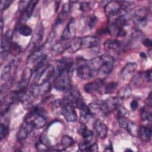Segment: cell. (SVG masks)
Instances as JSON below:
<instances>
[{"label":"cell","mask_w":152,"mask_h":152,"mask_svg":"<svg viewBox=\"0 0 152 152\" xmlns=\"http://www.w3.org/2000/svg\"><path fill=\"white\" fill-rule=\"evenodd\" d=\"M12 65L11 64H9L7 65H5L3 67L1 72V79H7L8 78V76L10 74L11 69Z\"/></svg>","instance_id":"cell-37"},{"label":"cell","mask_w":152,"mask_h":152,"mask_svg":"<svg viewBox=\"0 0 152 152\" xmlns=\"http://www.w3.org/2000/svg\"><path fill=\"white\" fill-rule=\"evenodd\" d=\"M97 22V18L96 16H91L88 18L87 21V24L90 29H92L96 24Z\"/></svg>","instance_id":"cell-40"},{"label":"cell","mask_w":152,"mask_h":152,"mask_svg":"<svg viewBox=\"0 0 152 152\" xmlns=\"http://www.w3.org/2000/svg\"><path fill=\"white\" fill-rule=\"evenodd\" d=\"M117 87H118V83L115 81H112V82H110L109 83L104 84L101 92H102L104 94H110L113 93L115 91V90H116Z\"/></svg>","instance_id":"cell-29"},{"label":"cell","mask_w":152,"mask_h":152,"mask_svg":"<svg viewBox=\"0 0 152 152\" xmlns=\"http://www.w3.org/2000/svg\"><path fill=\"white\" fill-rule=\"evenodd\" d=\"M75 104L76 106V107L81 110L82 112H85V111H88V106H87L85 103V102H84V100L80 97V99H78L76 102L75 103Z\"/></svg>","instance_id":"cell-36"},{"label":"cell","mask_w":152,"mask_h":152,"mask_svg":"<svg viewBox=\"0 0 152 152\" xmlns=\"http://www.w3.org/2000/svg\"><path fill=\"white\" fill-rule=\"evenodd\" d=\"M106 50H117L121 48V42L117 39H108L103 44Z\"/></svg>","instance_id":"cell-24"},{"label":"cell","mask_w":152,"mask_h":152,"mask_svg":"<svg viewBox=\"0 0 152 152\" xmlns=\"http://www.w3.org/2000/svg\"><path fill=\"white\" fill-rule=\"evenodd\" d=\"M79 132L83 136L84 141L90 143L93 140V132L91 130L88 129L86 127V125L81 124V126L79 128Z\"/></svg>","instance_id":"cell-23"},{"label":"cell","mask_w":152,"mask_h":152,"mask_svg":"<svg viewBox=\"0 0 152 152\" xmlns=\"http://www.w3.org/2000/svg\"><path fill=\"white\" fill-rule=\"evenodd\" d=\"M134 15L137 22L142 27H144L147 24L148 10L143 6L137 7L134 11Z\"/></svg>","instance_id":"cell-4"},{"label":"cell","mask_w":152,"mask_h":152,"mask_svg":"<svg viewBox=\"0 0 152 152\" xmlns=\"http://www.w3.org/2000/svg\"><path fill=\"white\" fill-rule=\"evenodd\" d=\"M93 127L99 137L102 139L106 138L107 134L108 129L104 123L99 120H96L94 123Z\"/></svg>","instance_id":"cell-19"},{"label":"cell","mask_w":152,"mask_h":152,"mask_svg":"<svg viewBox=\"0 0 152 152\" xmlns=\"http://www.w3.org/2000/svg\"><path fill=\"white\" fill-rule=\"evenodd\" d=\"M10 37L7 35H4L1 39V55L2 58H5L10 52L11 45Z\"/></svg>","instance_id":"cell-16"},{"label":"cell","mask_w":152,"mask_h":152,"mask_svg":"<svg viewBox=\"0 0 152 152\" xmlns=\"http://www.w3.org/2000/svg\"><path fill=\"white\" fill-rule=\"evenodd\" d=\"M76 25L75 21L74 18H71L68 23L67 26L64 30L61 35V40L64 41L72 39L75 35Z\"/></svg>","instance_id":"cell-10"},{"label":"cell","mask_w":152,"mask_h":152,"mask_svg":"<svg viewBox=\"0 0 152 152\" xmlns=\"http://www.w3.org/2000/svg\"><path fill=\"white\" fill-rule=\"evenodd\" d=\"M19 33L24 36H30L32 34V29L27 25H22L18 28Z\"/></svg>","instance_id":"cell-33"},{"label":"cell","mask_w":152,"mask_h":152,"mask_svg":"<svg viewBox=\"0 0 152 152\" xmlns=\"http://www.w3.org/2000/svg\"><path fill=\"white\" fill-rule=\"evenodd\" d=\"M142 43L144 45V46H145L146 48H151L152 46V42L151 41V40L148 38H146L145 39H144L143 42H142Z\"/></svg>","instance_id":"cell-48"},{"label":"cell","mask_w":152,"mask_h":152,"mask_svg":"<svg viewBox=\"0 0 152 152\" xmlns=\"http://www.w3.org/2000/svg\"><path fill=\"white\" fill-rule=\"evenodd\" d=\"M123 100L120 99L118 97H111L107 99L105 102V104H106L109 111L116 109L117 107L121 106Z\"/></svg>","instance_id":"cell-22"},{"label":"cell","mask_w":152,"mask_h":152,"mask_svg":"<svg viewBox=\"0 0 152 152\" xmlns=\"http://www.w3.org/2000/svg\"><path fill=\"white\" fill-rule=\"evenodd\" d=\"M50 89V84L49 81L34 86L31 90V94L34 97L46 94Z\"/></svg>","instance_id":"cell-14"},{"label":"cell","mask_w":152,"mask_h":152,"mask_svg":"<svg viewBox=\"0 0 152 152\" xmlns=\"http://www.w3.org/2000/svg\"><path fill=\"white\" fill-rule=\"evenodd\" d=\"M74 142V140L71 137L67 135H64L61 140V145L64 148H68L72 145Z\"/></svg>","instance_id":"cell-32"},{"label":"cell","mask_w":152,"mask_h":152,"mask_svg":"<svg viewBox=\"0 0 152 152\" xmlns=\"http://www.w3.org/2000/svg\"><path fill=\"white\" fill-rule=\"evenodd\" d=\"M39 141L43 144L45 146H46L48 148H50V147L51 146V143H50V141L49 139V138L45 134H42L41 135V136L39 138Z\"/></svg>","instance_id":"cell-39"},{"label":"cell","mask_w":152,"mask_h":152,"mask_svg":"<svg viewBox=\"0 0 152 152\" xmlns=\"http://www.w3.org/2000/svg\"><path fill=\"white\" fill-rule=\"evenodd\" d=\"M21 52V46L15 42H12L10 48V52L12 55L16 56L18 55Z\"/></svg>","instance_id":"cell-34"},{"label":"cell","mask_w":152,"mask_h":152,"mask_svg":"<svg viewBox=\"0 0 152 152\" xmlns=\"http://www.w3.org/2000/svg\"><path fill=\"white\" fill-rule=\"evenodd\" d=\"M80 8L83 11H87L91 9V2H81L80 4Z\"/></svg>","instance_id":"cell-41"},{"label":"cell","mask_w":152,"mask_h":152,"mask_svg":"<svg viewBox=\"0 0 152 152\" xmlns=\"http://www.w3.org/2000/svg\"><path fill=\"white\" fill-rule=\"evenodd\" d=\"M67 43H65L61 41H58L55 43L52 47V52L54 55H59L66 50Z\"/></svg>","instance_id":"cell-26"},{"label":"cell","mask_w":152,"mask_h":152,"mask_svg":"<svg viewBox=\"0 0 152 152\" xmlns=\"http://www.w3.org/2000/svg\"><path fill=\"white\" fill-rule=\"evenodd\" d=\"M62 115L65 119L69 122H75L77 120V114L73 105L65 103L62 106Z\"/></svg>","instance_id":"cell-5"},{"label":"cell","mask_w":152,"mask_h":152,"mask_svg":"<svg viewBox=\"0 0 152 152\" xmlns=\"http://www.w3.org/2000/svg\"><path fill=\"white\" fill-rule=\"evenodd\" d=\"M140 57L142 58H146L147 56H146V54H145L144 52H141V53H140Z\"/></svg>","instance_id":"cell-50"},{"label":"cell","mask_w":152,"mask_h":152,"mask_svg":"<svg viewBox=\"0 0 152 152\" xmlns=\"http://www.w3.org/2000/svg\"><path fill=\"white\" fill-rule=\"evenodd\" d=\"M130 107L132 110H135L138 107V101L136 100H133L130 103Z\"/></svg>","instance_id":"cell-49"},{"label":"cell","mask_w":152,"mask_h":152,"mask_svg":"<svg viewBox=\"0 0 152 152\" xmlns=\"http://www.w3.org/2000/svg\"><path fill=\"white\" fill-rule=\"evenodd\" d=\"M100 39L95 36H86L81 38L82 47L90 48H94L100 43Z\"/></svg>","instance_id":"cell-18"},{"label":"cell","mask_w":152,"mask_h":152,"mask_svg":"<svg viewBox=\"0 0 152 152\" xmlns=\"http://www.w3.org/2000/svg\"><path fill=\"white\" fill-rule=\"evenodd\" d=\"M9 129L8 126L4 124H1L0 125V137L1 139L2 140L5 138L7 135L8 134Z\"/></svg>","instance_id":"cell-38"},{"label":"cell","mask_w":152,"mask_h":152,"mask_svg":"<svg viewBox=\"0 0 152 152\" xmlns=\"http://www.w3.org/2000/svg\"><path fill=\"white\" fill-rule=\"evenodd\" d=\"M131 94H132V90L131 87L129 86H125V87H121L119 90L117 94L118 97L124 100L125 99H126L130 97Z\"/></svg>","instance_id":"cell-28"},{"label":"cell","mask_w":152,"mask_h":152,"mask_svg":"<svg viewBox=\"0 0 152 152\" xmlns=\"http://www.w3.org/2000/svg\"><path fill=\"white\" fill-rule=\"evenodd\" d=\"M81 97V94L79 90L75 87H71L68 90L66 91L64 99L66 103H74Z\"/></svg>","instance_id":"cell-15"},{"label":"cell","mask_w":152,"mask_h":152,"mask_svg":"<svg viewBox=\"0 0 152 152\" xmlns=\"http://www.w3.org/2000/svg\"><path fill=\"white\" fill-rule=\"evenodd\" d=\"M30 1H21L19 3V10L24 11L27 7Z\"/></svg>","instance_id":"cell-45"},{"label":"cell","mask_w":152,"mask_h":152,"mask_svg":"<svg viewBox=\"0 0 152 152\" xmlns=\"http://www.w3.org/2000/svg\"><path fill=\"white\" fill-rule=\"evenodd\" d=\"M1 29H2V28H3V21H2V18H1Z\"/></svg>","instance_id":"cell-52"},{"label":"cell","mask_w":152,"mask_h":152,"mask_svg":"<svg viewBox=\"0 0 152 152\" xmlns=\"http://www.w3.org/2000/svg\"><path fill=\"white\" fill-rule=\"evenodd\" d=\"M148 102H149V104H150V105H151V93H150V94H149V96H148Z\"/></svg>","instance_id":"cell-51"},{"label":"cell","mask_w":152,"mask_h":152,"mask_svg":"<svg viewBox=\"0 0 152 152\" xmlns=\"http://www.w3.org/2000/svg\"><path fill=\"white\" fill-rule=\"evenodd\" d=\"M55 70L53 66L51 65H47L41 69L40 72L38 73V76L36 77V81L38 84L48 82L49 80L53 75Z\"/></svg>","instance_id":"cell-8"},{"label":"cell","mask_w":152,"mask_h":152,"mask_svg":"<svg viewBox=\"0 0 152 152\" xmlns=\"http://www.w3.org/2000/svg\"><path fill=\"white\" fill-rule=\"evenodd\" d=\"M103 59V64L97 72V74L101 76H107L110 74L113 69L114 59L108 54L102 55Z\"/></svg>","instance_id":"cell-3"},{"label":"cell","mask_w":152,"mask_h":152,"mask_svg":"<svg viewBox=\"0 0 152 152\" xmlns=\"http://www.w3.org/2000/svg\"><path fill=\"white\" fill-rule=\"evenodd\" d=\"M64 104V102L61 100H55L54 102H53L52 103V108L53 109H56L59 107H62L63 106V104Z\"/></svg>","instance_id":"cell-44"},{"label":"cell","mask_w":152,"mask_h":152,"mask_svg":"<svg viewBox=\"0 0 152 152\" xmlns=\"http://www.w3.org/2000/svg\"><path fill=\"white\" fill-rule=\"evenodd\" d=\"M70 72L65 69L59 72L54 80L53 86L59 91H67L71 87Z\"/></svg>","instance_id":"cell-1"},{"label":"cell","mask_w":152,"mask_h":152,"mask_svg":"<svg viewBox=\"0 0 152 152\" xmlns=\"http://www.w3.org/2000/svg\"><path fill=\"white\" fill-rule=\"evenodd\" d=\"M38 2H39L38 1H34V0L30 1V2H29L27 7L26 8V10L24 11V14L21 18L24 21H26L27 19H28L31 16L33 10L34 9L36 4Z\"/></svg>","instance_id":"cell-25"},{"label":"cell","mask_w":152,"mask_h":152,"mask_svg":"<svg viewBox=\"0 0 152 152\" xmlns=\"http://www.w3.org/2000/svg\"><path fill=\"white\" fill-rule=\"evenodd\" d=\"M104 84L103 80L101 78L96 79L93 81L89 82L84 86V91L89 94H94L102 91V88Z\"/></svg>","instance_id":"cell-9"},{"label":"cell","mask_w":152,"mask_h":152,"mask_svg":"<svg viewBox=\"0 0 152 152\" xmlns=\"http://www.w3.org/2000/svg\"><path fill=\"white\" fill-rule=\"evenodd\" d=\"M143 79V72H139L132 78V80L131 81V84L134 87L140 86L142 84Z\"/></svg>","instance_id":"cell-30"},{"label":"cell","mask_w":152,"mask_h":152,"mask_svg":"<svg viewBox=\"0 0 152 152\" xmlns=\"http://www.w3.org/2000/svg\"><path fill=\"white\" fill-rule=\"evenodd\" d=\"M140 117L143 121L150 122L152 118L151 110L148 109L147 107H143L140 111Z\"/></svg>","instance_id":"cell-31"},{"label":"cell","mask_w":152,"mask_h":152,"mask_svg":"<svg viewBox=\"0 0 152 152\" xmlns=\"http://www.w3.org/2000/svg\"><path fill=\"white\" fill-rule=\"evenodd\" d=\"M143 77L146 82L150 83L151 81V69H148L143 72Z\"/></svg>","instance_id":"cell-42"},{"label":"cell","mask_w":152,"mask_h":152,"mask_svg":"<svg viewBox=\"0 0 152 152\" xmlns=\"http://www.w3.org/2000/svg\"><path fill=\"white\" fill-rule=\"evenodd\" d=\"M77 74L78 77L83 80L90 79L96 75L91 68L88 62L83 59H80L77 61Z\"/></svg>","instance_id":"cell-2"},{"label":"cell","mask_w":152,"mask_h":152,"mask_svg":"<svg viewBox=\"0 0 152 152\" xmlns=\"http://www.w3.org/2000/svg\"><path fill=\"white\" fill-rule=\"evenodd\" d=\"M32 74H33V71L31 68L27 67L24 69L23 72L22 77H21V80L18 83V90L26 89V87L27 86L32 76Z\"/></svg>","instance_id":"cell-17"},{"label":"cell","mask_w":152,"mask_h":152,"mask_svg":"<svg viewBox=\"0 0 152 152\" xmlns=\"http://www.w3.org/2000/svg\"><path fill=\"white\" fill-rule=\"evenodd\" d=\"M151 134L152 131L150 127L140 126L138 128L137 136H138L143 141H149L151 138Z\"/></svg>","instance_id":"cell-20"},{"label":"cell","mask_w":152,"mask_h":152,"mask_svg":"<svg viewBox=\"0 0 152 152\" xmlns=\"http://www.w3.org/2000/svg\"><path fill=\"white\" fill-rule=\"evenodd\" d=\"M88 110L92 115L104 116L108 114L109 110L104 102L102 103H92L88 106Z\"/></svg>","instance_id":"cell-7"},{"label":"cell","mask_w":152,"mask_h":152,"mask_svg":"<svg viewBox=\"0 0 152 152\" xmlns=\"http://www.w3.org/2000/svg\"><path fill=\"white\" fill-rule=\"evenodd\" d=\"M12 2V1L9 0H2L1 2V10L2 11L5 10L8 7H9L11 4Z\"/></svg>","instance_id":"cell-43"},{"label":"cell","mask_w":152,"mask_h":152,"mask_svg":"<svg viewBox=\"0 0 152 152\" xmlns=\"http://www.w3.org/2000/svg\"><path fill=\"white\" fill-rule=\"evenodd\" d=\"M137 68V64L135 62L127 63L121 71V77L123 80H126L132 77Z\"/></svg>","instance_id":"cell-13"},{"label":"cell","mask_w":152,"mask_h":152,"mask_svg":"<svg viewBox=\"0 0 152 152\" xmlns=\"http://www.w3.org/2000/svg\"><path fill=\"white\" fill-rule=\"evenodd\" d=\"M81 47V38L75 37L71 39L70 42L67 43L66 51L69 53H75L77 52Z\"/></svg>","instance_id":"cell-21"},{"label":"cell","mask_w":152,"mask_h":152,"mask_svg":"<svg viewBox=\"0 0 152 152\" xmlns=\"http://www.w3.org/2000/svg\"><path fill=\"white\" fill-rule=\"evenodd\" d=\"M44 34V27L43 24L40 23L37 24V27L33 33V36L30 41L31 48H34L37 46L42 42Z\"/></svg>","instance_id":"cell-12"},{"label":"cell","mask_w":152,"mask_h":152,"mask_svg":"<svg viewBox=\"0 0 152 152\" xmlns=\"http://www.w3.org/2000/svg\"><path fill=\"white\" fill-rule=\"evenodd\" d=\"M104 12L107 17L110 18L117 15L122 9V4L120 2L116 1H109L104 5Z\"/></svg>","instance_id":"cell-6"},{"label":"cell","mask_w":152,"mask_h":152,"mask_svg":"<svg viewBox=\"0 0 152 152\" xmlns=\"http://www.w3.org/2000/svg\"><path fill=\"white\" fill-rule=\"evenodd\" d=\"M87 151H93V152H96L98 151V145L97 143H94L93 144H90Z\"/></svg>","instance_id":"cell-47"},{"label":"cell","mask_w":152,"mask_h":152,"mask_svg":"<svg viewBox=\"0 0 152 152\" xmlns=\"http://www.w3.org/2000/svg\"><path fill=\"white\" fill-rule=\"evenodd\" d=\"M124 129L130 134L132 136H134V137H136L137 136V133H138V128L137 126V125L131 122V121L128 120V122L126 123Z\"/></svg>","instance_id":"cell-27"},{"label":"cell","mask_w":152,"mask_h":152,"mask_svg":"<svg viewBox=\"0 0 152 152\" xmlns=\"http://www.w3.org/2000/svg\"><path fill=\"white\" fill-rule=\"evenodd\" d=\"M90 145L89 142H87L84 141L83 142H81L78 144V148L80 151H87V149Z\"/></svg>","instance_id":"cell-46"},{"label":"cell","mask_w":152,"mask_h":152,"mask_svg":"<svg viewBox=\"0 0 152 152\" xmlns=\"http://www.w3.org/2000/svg\"><path fill=\"white\" fill-rule=\"evenodd\" d=\"M33 128V125L30 121L24 119V122L22 124L17 134V139L18 141H21L26 139Z\"/></svg>","instance_id":"cell-11"},{"label":"cell","mask_w":152,"mask_h":152,"mask_svg":"<svg viewBox=\"0 0 152 152\" xmlns=\"http://www.w3.org/2000/svg\"><path fill=\"white\" fill-rule=\"evenodd\" d=\"M93 115L91 114L89 110L88 111H85V112H82V113L80 116V122L81 124H84L86 125L87 122L90 120L91 117Z\"/></svg>","instance_id":"cell-35"}]
</instances>
